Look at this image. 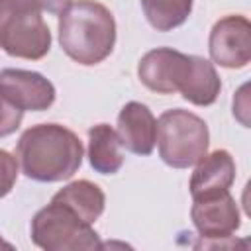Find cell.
<instances>
[{"label":"cell","instance_id":"obj_4","mask_svg":"<svg viewBox=\"0 0 251 251\" xmlns=\"http://www.w3.org/2000/svg\"><path fill=\"white\" fill-rule=\"evenodd\" d=\"M159 157L173 169H188L196 165L210 145L206 122L182 108L167 110L157 120Z\"/></svg>","mask_w":251,"mask_h":251},{"label":"cell","instance_id":"obj_1","mask_svg":"<svg viewBox=\"0 0 251 251\" xmlns=\"http://www.w3.org/2000/svg\"><path fill=\"white\" fill-rule=\"evenodd\" d=\"M84 149L78 135L61 124H37L27 127L16 145L22 173L37 182L71 178L82 165Z\"/></svg>","mask_w":251,"mask_h":251},{"label":"cell","instance_id":"obj_18","mask_svg":"<svg viewBox=\"0 0 251 251\" xmlns=\"http://www.w3.org/2000/svg\"><path fill=\"white\" fill-rule=\"evenodd\" d=\"M41 12H47V14H53V16H59L69 4L71 0H37Z\"/></svg>","mask_w":251,"mask_h":251},{"label":"cell","instance_id":"obj_6","mask_svg":"<svg viewBox=\"0 0 251 251\" xmlns=\"http://www.w3.org/2000/svg\"><path fill=\"white\" fill-rule=\"evenodd\" d=\"M192 71V55L171 47H157L147 51L139 65L137 76L143 86L157 94L180 92Z\"/></svg>","mask_w":251,"mask_h":251},{"label":"cell","instance_id":"obj_3","mask_svg":"<svg viewBox=\"0 0 251 251\" xmlns=\"http://www.w3.org/2000/svg\"><path fill=\"white\" fill-rule=\"evenodd\" d=\"M0 49L27 61H39L49 53L51 31L37 0H0Z\"/></svg>","mask_w":251,"mask_h":251},{"label":"cell","instance_id":"obj_9","mask_svg":"<svg viewBox=\"0 0 251 251\" xmlns=\"http://www.w3.org/2000/svg\"><path fill=\"white\" fill-rule=\"evenodd\" d=\"M0 92L16 104L20 110L43 112L55 102V86L37 71L25 69H2L0 71Z\"/></svg>","mask_w":251,"mask_h":251},{"label":"cell","instance_id":"obj_7","mask_svg":"<svg viewBox=\"0 0 251 251\" xmlns=\"http://www.w3.org/2000/svg\"><path fill=\"white\" fill-rule=\"evenodd\" d=\"M190 220L196 231L204 239L216 243L231 237L241 226L239 208L235 198L229 194V190H218V192L194 196L190 208Z\"/></svg>","mask_w":251,"mask_h":251},{"label":"cell","instance_id":"obj_5","mask_svg":"<svg viewBox=\"0 0 251 251\" xmlns=\"http://www.w3.org/2000/svg\"><path fill=\"white\" fill-rule=\"evenodd\" d=\"M31 241L45 251L100 249L102 241L90 224L65 204L51 200L31 218Z\"/></svg>","mask_w":251,"mask_h":251},{"label":"cell","instance_id":"obj_17","mask_svg":"<svg viewBox=\"0 0 251 251\" xmlns=\"http://www.w3.org/2000/svg\"><path fill=\"white\" fill-rule=\"evenodd\" d=\"M16 180H18V159L12 153L0 149V198L10 194Z\"/></svg>","mask_w":251,"mask_h":251},{"label":"cell","instance_id":"obj_16","mask_svg":"<svg viewBox=\"0 0 251 251\" xmlns=\"http://www.w3.org/2000/svg\"><path fill=\"white\" fill-rule=\"evenodd\" d=\"M22 118H24V110H20L0 92V137L12 135L20 127Z\"/></svg>","mask_w":251,"mask_h":251},{"label":"cell","instance_id":"obj_15","mask_svg":"<svg viewBox=\"0 0 251 251\" xmlns=\"http://www.w3.org/2000/svg\"><path fill=\"white\" fill-rule=\"evenodd\" d=\"M192 2L194 0H141V8L151 27L171 31L188 20Z\"/></svg>","mask_w":251,"mask_h":251},{"label":"cell","instance_id":"obj_8","mask_svg":"<svg viewBox=\"0 0 251 251\" xmlns=\"http://www.w3.org/2000/svg\"><path fill=\"white\" fill-rule=\"evenodd\" d=\"M208 51L216 65L243 69L251 61V22L231 14L218 20L208 37Z\"/></svg>","mask_w":251,"mask_h":251},{"label":"cell","instance_id":"obj_11","mask_svg":"<svg viewBox=\"0 0 251 251\" xmlns=\"http://www.w3.org/2000/svg\"><path fill=\"white\" fill-rule=\"evenodd\" d=\"M233 180H235V161L231 153L226 149H216L212 153H206L196 163L188 188L194 198L208 192L229 190Z\"/></svg>","mask_w":251,"mask_h":251},{"label":"cell","instance_id":"obj_13","mask_svg":"<svg viewBox=\"0 0 251 251\" xmlns=\"http://www.w3.org/2000/svg\"><path fill=\"white\" fill-rule=\"evenodd\" d=\"M118 133L108 124H98L88 129V163L100 175H116L124 165Z\"/></svg>","mask_w":251,"mask_h":251},{"label":"cell","instance_id":"obj_2","mask_svg":"<svg viewBox=\"0 0 251 251\" xmlns=\"http://www.w3.org/2000/svg\"><path fill=\"white\" fill-rule=\"evenodd\" d=\"M59 43L75 63L98 65L114 49L116 20L96 0H75L59 14Z\"/></svg>","mask_w":251,"mask_h":251},{"label":"cell","instance_id":"obj_14","mask_svg":"<svg viewBox=\"0 0 251 251\" xmlns=\"http://www.w3.org/2000/svg\"><path fill=\"white\" fill-rule=\"evenodd\" d=\"M222 90V80L216 73V67L212 61L192 55V71L182 86L180 94L184 100H188L194 106H210L218 100Z\"/></svg>","mask_w":251,"mask_h":251},{"label":"cell","instance_id":"obj_12","mask_svg":"<svg viewBox=\"0 0 251 251\" xmlns=\"http://www.w3.org/2000/svg\"><path fill=\"white\" fill-rule=\"evenodd\" d=\"M51 200L65 204L82 222H86L90 226L102 216L104 206H106V196H104L102 188L86 178L69 182L61 190H57Z\"/></svg>","mask_w":251,"mask_h":251},{"label":"cell","instance_id":"obj_19","mask_svg":"<svg viewBox=\"0 0 251 251\" xmlns=\"http://www.w3.org/2000/svg\"><path fill=\"white\" fill-rule=\"evenodd\" d=\"M0 247H8V249H12V243L4 241V239H2V235H0Z\"/></svg>","mask_w":251,"mask_h":251},{"label":"cell","instance_id":"obj_10","mask_svg":"<svg viewBox=\"0 0 251 251\" xmlns=\"http://www.w3.org/2000/svg\"><path fill=\"white\" fill-rule=\"evenodd\" d=\"M120 145L135 155H151L157 143V120L141 102H127L118 114L116 127Z\"/></svg>","mask_w":251,"mask_h":251}]
</instances>
